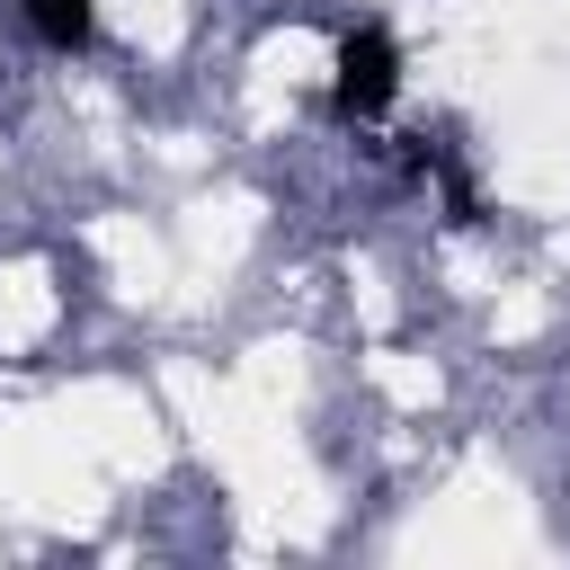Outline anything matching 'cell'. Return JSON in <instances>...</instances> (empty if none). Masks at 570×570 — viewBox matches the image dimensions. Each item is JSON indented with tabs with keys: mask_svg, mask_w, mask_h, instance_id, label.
Returning <instances> with one entry per match:
<instances>
[{
	"mask_svg": "<svg viewBox=\"0 0 570 570\" xmlns=\"http://www.w3.org/2000/svg\"><path fill=\"white\" fill-rule=\"evenodd\" d=\"M401 98V45L383 27H347L338 36V80H330V107L347 125H374L383 107Z\"/></svg>",
	"mask_w": 570,
	"mask_h": 570,
	"instance_id": "6da1fadb",
	"label": "cell"
},
{
	"mask_svg": "<svg viewBox=\"0 0 570 570\" xmlns=\"http://www.w3.org/2000/svg\"><path fill=\"white\" fill-rule=\"evenodd\" d=\"M27 18H36V36L53 53H80L98 36V0H27Z\"/></svg>",
	"mask_w": 570,
	"mask_h": 570,
	"instance_id": "7a4b0ae2",
	"label": "cell"
}]
</instances>
